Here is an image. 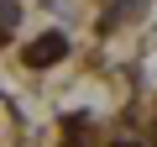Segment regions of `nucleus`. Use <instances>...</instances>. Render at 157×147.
<instances>
[{"mask_svg": "<svg viewBox=\"0 0 157 147\" xmlns=\"http://www.w3.org/2000/svg\"><path fill=\"white\" fill-rule=\"evenodd\" d=\"M63 47H68V42H63L58 32H47V42H37V47H26V63H52V58H58Z\"/></svg>", "mask_w": 157, "mask_h": 147, "instance_id": "1", "label": "nucleus"}]
</instances>
